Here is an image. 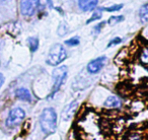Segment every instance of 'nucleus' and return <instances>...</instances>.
<instances>
[{
  "label": "nucleus",
  "mask_w": 148,
  "mask_h": 140,
  "mask_svg": "<svg viewBox=\"0 0 148 140\" xmlns=\"http://www.w3.org/2000/svg\"><path fill=\"white\" fill-rule=\"evenodd\" d=\"M40 127L46 135L53 134L57 129V113L53 108H46L40 115Z\"/></svg>",
  "instance_id": "obj_1"
},
{
  "label": "nucleus",
  "mask_w": 148,
  "mask_h": 140,
  "mask_svg": "<svg viewBox=\"0 0 148 140\" xmlns=\"http://www.w3.org/2000/svg\"><path fill=\"white\" fill-rule=\"evenodd\" d=\"M66 58H67V51L64 46L61 44H55L50 49L46 62L50 66H58L63 61H65Z\"/></svg>",
  "instance_id": "obj_2"
},
{
  "label": "nucleus",
  "mask_w": 148,
  "mask_h": 140,
  "mask_svg": "<svg viewBox=\"0 0 148 140\" xmlns=\"http://www.w3.org/2000/svg\"><path fill=\"white\" fill-rule=\"evenodd\" d=\"M67 74H68V68L67 66H60V67H57L55 70L53 71V74H52V77L54 79V84L52 86V91L51 93L49 95L48 99H51L53 97L58 91H60V89L62 87L63 83L65 82L66 78H67Z\"/></svg>",
  "instance_id": "obj_3"
},
{
  "label": "nucleus",
  "mask_w": 148,
  "mask_h": 140,
  "mask_svg": "<svg viewBox=\"0 0 148 140\" xmlns=\"http://www.w3.org/2000/svg\"><path fill=\"white\" fill-rule=\"evenodd\" d=\"M25 118V112L23 109L19 107L13 108L12 110H10L8 113V116L6 118V121H5V125L6 127L10 128H15L21 124V122L23 121V119Z\"/></svg>",
  "instance_id": "obj_4"
},
{
  "label": "nucleus",
  "mask_w": 148,
  "mask_h": 140,
  "mask_svg": "<svg viewBox=\"0 0 148 140\" xmlns=\"http://www.w3.org/2000/svg\"><path fill=\"white\" fill-rule=\"evenodd\" d=\"M40 6V0H21V13L25 17H31Z\"/></svg>",
  "instance_id": "obj_5"
},
{
  "label": "nucleus",
  "mask_w": 148,
  "mask_h": 140,
  "mask_svg": "<svg viewBox=\"0 0 148 140\" xmlns=\"http://www.w3.org/2000/svg\"><path fill=\"white\" fill-rule=\"evenodd\" d=\"M106 62H107V57L106 56H101V57H97L95 59L91 60L87 64V72L90 73V74H97L103 68Z\"/></svg>",
  "instance_id": "obj_6"
},
{
  "label": "nucleus",
  "mask_w": 148,
  "mask_h": 140,
  "mask_svg": "<svg viewBox=\"0 0 148 140\" xmlns=\"http://www.w3.org/2000/svg\"><path fill=\"white\" fill-rule=\"evenodd\" d=\"M77 108H78V102L77 101H73L69 104L68 106H66L65 109L62 112L61 118L63 121H69L72 118L74 117L75 113L77 111Z\"/></svg>",
  "instance_id": "obj_7"
},
{
  "label": "nucleus",
  "mask_w": 148,
  "mask_h": 140,
  "mask_svg": "<svg viewBox=\"0 0 148 140\" xmlns=\"http://www.w3.org/2000/svg\"><path fill=\"white\" fill-rule=\"evenodd\" d=\"M122 100L120 99L117 95H110L107 100L103 103V107L107 108V109H120L122 107Z\"/></svg>",
  "instance_id": "obj_8"
},
{
  "label": "nucleus",
  "mask_w": 148,
  "mask_h": 140,
  "mask_svg": "<svg viewBox=\"0 0 148 140\" xmlns=\"http://www.w3.org/2000/svg\"><path fill=\"white\" fill-rule=\"evenodd\" d=\"M15 97L18 100L23 102H27V103H31L33 101V97H32V93H29V91L25 87H19L15 91Z\"/></svg>",
  "instance_id": "obj_9"
},
{
  "label": "nucleus",
  "mask_w": 148,
  "mask_h": 140,
  "mask_svg": "<svg viewBox=\"0 0 148 140\" xmlns=\"http://www.w3.org/2000/svg\"><path fill=\"white\" fill-rule=\"evenodd\" d=\"M99 4V0H78L79 8L83 11L93 10Z\"/></svg>",
  "instance_id": "obj_10"
},
{
  "label": "nucleus",
  "mask_w": 148,
  "mask_h": 140,
  "mask_svg": "<svg viewBox=\"0 0 148 140\" xmlns=\"http://www.w3.org/2000/svg\"><path fill=\"white\" fill-rule=\"evenodd\" d=\"M139 61L142 65L148 66V46L142 48L139 53Z\"/></svg>",
  "instance_id": "obj_11"
},
{
  "label": "nucleus",
  "mask_w": 148,
  "mask_h": 140,
  "mask_svg": "<svg viewBox=\"0 0 148 140\" xmlns=\"http://www.w3.org/2000/svg\"><path fill=\"white\" fill-rule=\"evenodd\" d=\"M139 17L141 23H148V3L144 4L139 10Z\"/></svg>",
  "instance_id": "obj_12"
},
{
  "label": "nucleus",
  "mask_w": 148,
  "mask_h": 140,
  "mask_svg": "<svg viewBox=\"0 0 148 140\" xmlns=\"http://www.w3.org/2000/svg\"><path fill=\"white\" fill-rule=\"evenodd\" d=\"M27 45L32 53H35L39 48V39L36 37H31L27 39Z\"/></svg>",
  "instance_id": "obj_13"
},
{
  "label": "nucleus",
  "mask_w": 148,
  "mask_h": 140,
  "mask_svg": "<svg viewBox=\"0 0 148 140\" xmlns=\"http://www.w3.org/2000/svg\"><path fill=\"white\" fill-rule=\"evenodd\" d=\"M68 31H69V27H68V25H66L65 23H61L59 25L58 30H57V34L59 36H61V37H63V36H65L66 34L68 33Z\"/></svg>",
  "instance_id": "obj_14"
},
{
  "label": "nucleus",
  "mask_w": 148,
  "mask_h": 140,
  "mask_svg": "<svg viewBox=\"0 0 148 140\" xmlns=\"http://www.w3.org/2000/svg\"><path fill=\"white\" fill-rule=\"evenodd\" d=\"M143 135L138 131H133L127 136L126 140H143Z\"/></svg>",
  "instance_id": "obj_15"
},
{
  "label": "nucleus",
  "mask_w": 148,
  "mask_h": 140,
  "mask_svg": "<svg viewBox=\"0 0 148 140\" xmlns=\"http://www.w3.org/2000/svg\"><path fill=\"white\" fill-rule=\"evenodd\" d=\"M124 19H124L123 15H118V16H112V17H110L109 21H108L107 23H109L110 25H117V23H121V21H123Z\"/></svg>",
  "instance_id": "obj_16"
},
{
  "label": "nucleus",
  "mask_w": 148,
  "mask_h": 140,
  "mask_svg": "<svg viewBox=\"0 0 148 140\" xmlns=\"http://www.w3.org/2000/svg\"><path fill=\"white\" fill-rule=\"evenodd\" d=\"M79 43H80V39L79 37H72L71 39L66 40L65 44L69 47H75V46H78Z\"/></svg>",
  "instance_id": "obj_17"
},
{
  "label": "nucleus",
  "mask_w": 148,
  "mask_h": 140,
  "mask_svg": "<svg viewBox=\"0 0 148 140\" xmlns=\"http://www.w3.org/2000/svg\"><path fill=\"white\" fill-rule=\"evenodd\" d=\"M99 19H101V9H99V10H95V12H93V14L91 15V17L86 21V23H92V21H99Z\"/></svg>",
  "instance_id": "obj_18"
},
{
  "label": "nucleus",
  "mask_w": 148,
  "mask_h": 140,
  "mask_svg": "<svg viewBox=\"0 0 148 140\" xmlns=\"http://www.w3.org/2000/svg\"><path fill=\"white\" fill-rule=\"evenodd\" d=\"M123 8V4H115L113 6H110V7H106V8H103L101 10H106V11H109V12H114V11H119Z\"/></svg>",
  "instance_id": "obj_19"
},
{
  "label": "nucleus",
  "mask_w": 148,
  "mask_h": 140,
  "mask_svg": "<svg viewBox=\"0 0 148 140\" xmlns=\"http://www.w3.org/2000/svg\"><path fill=\"white\" fill-rule=\"evenodd\" d=\"M120 43H122V39L120 37H116V38H114V39H112L111 41H110V43L108 44L107 48H111V47H113V46L119 45Z\"/></svg>",
  "instance_id": "obj_20"
},
{
  "label": "nucleus",
  "mask_w": 148,
  "mask_h": 140,
  "mask_svg": "<svg viewBox=\"0 0 148 140\" xmlns=\"http://www.w3.org/2000/svg\"><path fill=\"white\" fill-rule=\"evenodd\" d=\"M105 25H106V23H105V21H103V23H99L97 25H95V27H93V31H95V34H99V32L101 31V29H103Z\"/></svg>",
  "instance_id": "obj_21"
},
{
  "label": "nucleus",
  "mask_w": 148,
  "mask_h": 140,
  "mask_svg": "<svg viewBox=\"0 0 148 140\" xmlns=\"http://www.w3.org/2000/svg\"><path fill=\"white\" fill-rule=\"evenodd\" d=\"M143 37H145L146 40H148V27H146L143 32Z\"/></svg>",
  "instance_id": "obj_22"
},
{
  "label": "nucleus",
  "mask_w": 148,
  "mask_h": 140,
  "mask_svg": "<svg viewBox=\"0 0 148 140\" xmlns=\"http://www.w3.org/2000/svg\"><path fill=\"white\" fill-rule=\"evenodd\" d=\"M3 83H4V79H1V80H0V89H1V86L3 85Z\"/></svg>",
  "instance_id": "obj_23"
},
{
  "label": "nucleus",
  "mask_w": 148,
  "mask_h": 140,
  "mask_svg": "<svg viewBox=\"0 0 148 140\" xmlns=\"http://www.w3.org/2000/svg\"><path fill=\"white\" fill-rule=\"evenodd\" d=\"M1 79H4V77H3V75L0 73V80H1Z\"/></svg>",
  "instance_id": "obj_24"
},
{
  "label": "nucleus",
  "mask_w": 148,
  "mask_h": 140,
  "mask_svg": "<svg viewBox=\"0 0 148 140\" xmlns=\"http://www.w3.org/2000/svg\"><path fill=\"white\" fill-rule=\"evenodd\" d=\"M0 1H6V0H0Z\"/></svg>",
  "instance_id": "obj_25"
}]
</instances>
